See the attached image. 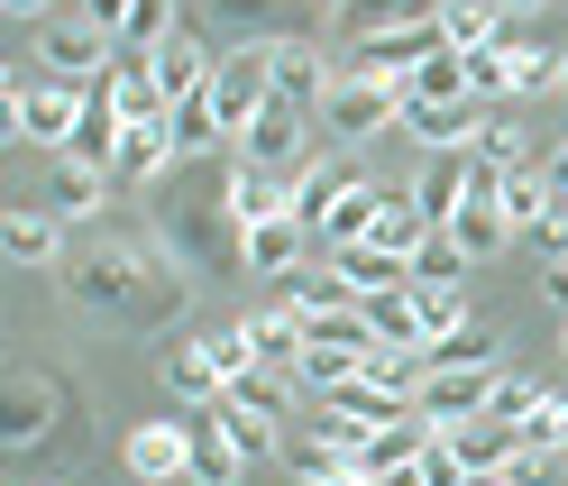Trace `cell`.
I'll use <instances>...</instances> for the list:
<instances>
[{"instance_id":"3","label":"cell","mask_w":568,"mask_h":486,"mask_svg":"<svg viewBox=\"0 0 568 486\" xmlns=\"http://www.w3.org/2000/svg\"><path fill=\"white\" fill-rule=\"evenodd\" d=\"M477 193H495V165H477L468 148H458V156H422V165H413V184H404V202H413L432 230H449V221H458V202H477Z\"/></svg>"},{"instance_id":"4","label":"cell","mask_w":568,"mask_h":486,"mask_svg":"<svg viewBox=\"0 0 568 486\" xmlns=\"http://www.w3.org/2000/svg\"><path fill=\"white\" fill-rule=\"evenodd\" d=\"M322 129L339 138V148H367L376 129H404V92L376 83V74H339L331 101H322Z\"/></svg>"},{"instance_id":"31","label":"cell","mask_w":568,"mask_h":486,"mask_svg":"<svg viewBox=\"0 0 568 486\" xmlns=\"http://www.w3.org/2000/svg\"><path fill=\"white\" fill-rule=\"evenodd\" d=\"M239 468H247V459L230 449V432L202 413V423H193V486H239Z\"/></svg>"},{"instance_id":"11","label":"cell","mask_w":568,"mask_h":486,"mask_svg":"<svg viewBox=\"0 0 568 486\" xmlns=\"http://www.w3.org/2000/svg\"><path fill=\"white\" fill-rule=\"evenodd\" d=\"M221 212H230V230L284 221V212H294V175H257V165H230V184H221Z\"/></svg>"},{"instance_id":"42","label":"cell","mask_w":568,"mask_h":486,"mask_svg":"<svg viewBox=\"0 0 568 486\" xmlns=\"http://www.w3.org/2000/svg\"><path fill=\"white\" fill-rule=\"evenodd\" d=\"M541 175H550V193L568 202V148H550V156H541Z\"/></svg>"},{"instance_id":"26","label":"cell","mask_w":568,"mask_h":486,"mask_svg":"<svg viewBox=\"0 0 568 486\" xmlns=\"http://www.w3.org/2000/svg\"><path fill=\"white\" fill-rule=\"evenodd\" d=\"M202 413H211V423L230 432V449H239V459H275V449H284L275 413H247V404H230V395H221V404H202Z\"/></svg>"},{"instance_id":"9","label":"cell","mask_w":568,"mask_h":486,"mask_svg":"<svg viewBox=\"0 0 568 486\" xmlns=\"http://www.w3.org/2000/svg\"><path fill=\"white\" fill-rule=\"evenodd\" d=\"M266 64H275V101H303V111L322 120V101H331V83H339V74H331V55L294 28V38H275V47H266Z\"/></svg>"},{"instance_id":"45","label":"cell","mask_w":568,"mask_h":486,"mask_svg":"<svg viewBox=\"0 0 568 486\" xmlns=\"http://www.w3.org/2000/svg\"><path fill=\"white\" fill-rule=\"evenodd\" d=\"M495 10H505V19H531V10H550V0H495Z\"/></svg>"},{"instance_id":"37","label":"cell","mask_w":568,"mask_h":486,"mask_svg":"<svg viewBox=\"0 0 568 486\" xmlns=\"http://www.w3.org/2000/svg\"><path fill=\"white\" fill-rule=\"evenodd\" d=\"M284 395H294V376H284V367H247L239 386H230V404H247V413H284Z\"/></svg>"},{"instance_id":"15","label":"cell","mask_w":568,"mask_h":486,"mask_svg":"<svg viewBox=\"0 0 568 486\" xmlns=\"http://www.w3.org/2000/svg\"><path fill=\"white\" fill-rule=\"evenodd\" d=\"M0 249H10L19 266H64V221L47 212V202H19V212L0 221Z\"/></svg>"},{"instance_id":"2","label":"cell","mask_w":568,"mask_h":486,"mask_svg":"<svg viewBox=\"0 0 568 486\" xmlns=\"http://www.w3.org/2000/svg\"><path fill=\"white\" fill-rule=\"evenodd\" d=\"M211 111H221V129H230V148H239V129L275 101V64H266V47H221V64H211Z\"/></svg>"},{"instance_id":"16","label":"cell","mask_w":568,"mask_h":486,"mask_svg":"<svg viewBox=\"0 0 568 486\" xmlns=\"http://www.w3.org/2000/svg\"><path fill=\"white\" fill-rule=\"evenodd\" d=\"M495 212L514 221V239H531V230L559 212V193H550V175H541V165H514V175H495Z\"/></svg>"},{"instance_id":"27","label":"cell","mask_w":568,"mask_h":486,"mask_svg":"<svg viewBox=\"0 0 568 486\" xmlns=\"http://www.w3.org/2000/svg\"><path fill=\"white\" fill-rule=\"evenodd\" d=\"M47 423H55V386L19 376V386H10V423H0V441H10V449H38V441H47Z\"/></svg>"},{"instance_id":"12","label":"cell","mask_w":568,"mask_h":486,"mask_svg":"<svg viewBox=\"0 0 568 486\" xmlns=\"http://www.w3.org/2000/svg\"><path fill=\"white\" fill-rule=\"evenodd\" d=\"M331 285H339L348 303H376V294H404V285H413V266L358 239V249H331Z\"/></svg>"},{"instance_id":"40","label":"cell","mask_w":568,"mask_h":486,"mask_svg":"<svg viewBox=\"0 0 568 486\" xmlns=\"http://www.w3.org/2000/svg\"><path fill=\"white\" fill-rule=\"evenodd\" d=\"M129 10H138V0H74V19H83V28H101V38H111V47H120Z\"/></svg>"},{"instance_id":"21","label":"cell","mask_w":568,"mask_h":486,"mask_svg":"<svg viewBox=\"0 0 568 486\" xmlns=\"http://www.w3.org/2000/svg\"><path fill=\"white\" fill-rule=\"evenodd\" d=\"M348 184H358V165H348V156H312L303 175H294V221H303V230H322V221H331V202H339Z\"/></svg>"},{"instance_id":"14","label":"cell","mask_w":568,"mask_h":486,"mask_svg":"<svg viewBox=\"0 0 568 486\" xmlns=\"http://www.w3.org/2000/svg\"><path fill=\"white\" fill-rule=\"evenodd\" d=\"M101 202H111V165H92V156H55V175H47V212H55V221H92Z\"/></svg>"},{"instance_id":"6","label":"cell","mask_w":568,"mask_h":486,"mask_svg":"<svg viewBox=\"0 0 568 486\" xmlns=\"http://www.w3.org/2000/svg\"><path fill=\"white\" fill-rule=\"evenodd\" d=\"M432 55H449V38H440V10H432V19H404V28H385V38H367L348 74H376V83H395V92H404V83H413Z\"/></svg>"},{"instance_id":"18","label":"cell","mask_w":568,"mask_h":486,"mask_svg":"<svg viewBox=\"0 0 568 486\" xmlns=\"http://www.w3.org/2000/svg\"><path fill=\"white\" fill-rule=\"evenodd\" d=\"M303 221L284 212V221H257V230H239V266H257V275H294L303 266Z\"/></svg>"},{"instance_id":"25","label":"cell","mask_w":568,"mask_h":486,"mask_svg":"<svg viewBox=\"0 0 568 486\" xmlns=\"http://www.w3.org/2000/svg\"><path fill=\"white\" fill-rule=\"evenodd\" d=\"M367 331H376V350H413V358L432 350V331H422V312H413V285L404 294H376L367 303Z\"/></svg>"},{"instance_id":"30","label":"cell","mask_w":568,"mask_h":486,"mask_svg":"<svg viewBox=\"0 0 568 486\" xmlns=\"http://www.w3.org/2000/svg\"><path fill=\"white\" fill-rule=\"evenodd\" d=\"M422 239H432V221H422L413 202L395 193V202H385V212H376V230H367V249H385V257H404V266H413V257H422Z\"/></svg>"},{"instance_id":"8","label":"cell","mask_w":568,"mask_h":486,"mask_svg":"<svg viewBox=\"0 0 568 486\" xmlns=\"http://www.w3.org/2000/svg\"><path fill=\"white\" fill-rule=\"evenodd\" d=\"M477 129H486V101H404V138H413L422 156L477 148Z\"/></svg>"},{"instance_id":"20","label":"cell","mask_w":568,"mask_h":486,"mask_svg":"<svg viewBox=\"0 0 568 486\" xmlns=\"http://www.w3.org/2000/svg\"><path fill=\"white\" fill-rule=\"evenodd\" d=\"M449 239H458V257H468V266H486V257H505V249H514V221L495 212V193H477V202H458Z\"/></svg>"},{"instance_id":"32","label":"cell","mask_w":568,"mask_h":486,"mask_svg":"<svg viewBox=\"0 0 568 486\" xmlns=\"http://www.w3.org/2000/svg\"><path fill=\"white\" fill-rule=\"evenodd\" d=\"M413 312H422V331H432V340L468 331V294H458V275H449V285H432V275H413Z\"/></svg>"},{"instance_id":"29","label":"cell","mask_w":568,"mask_h":486,"mask_svg":"<svg viewBox=\"0 0 568 486\" xmlns=\"http://www.w3.org/2000/svg\"><path fill=\"white\" fill-rule=\"evenodd\" d=\"M468 156H477V165H495V175H514V165H541L514 111H486V129H477V148H468Z\"/></svg>"},{"instance_id":"10","label":"cell","mask_w":568,"mask_h":486,"mask_svg":"<svg viewBox=\"0 0 568 486\" xmlns=\"http://www.w3.org/2000/svg\"><path fill=\"white\" fill-rule=\"evenodd\" d=\"M129 477H138V486L193 477V432H184V423H138V432H129Z\"/></svg>"},{"instance_id":"39","label":"cell","mask_w":568,"mask_h":486,"mask_svg":"<svg viewBox=\"0 0 568 486\" xmlns=\"http://www.w3.org/2000/svg\"><path fill=\"white\" fill-rule=\"evenodd\" d=\"M458 266H468V257H458V239H449V230H432V239H422V257H413V275H432V285H449Z\"/></svg>"},{"instance_id":"7","label":"cell","mask_w":568,"mask_h":486,"mask_svg":"<svg viewBox=\"0 0 568 486\" xmlns=\"http://www.w3.org/2000/svg\"><path fill=\"white\" fill-rule=\"evenodd\" d=\"M10 138H28V148H47V156H74V138H83V92H74V83H28Z\"/></svg>"},{"instance_id":"34","label":"cell","mask_w":568,"mask_h":486,"mask_svg":"<svg viewBox=\"0 0 568 486\" xmlns=\"http://www.w3.org/2000/svg\"><path fill=\"white\" fill-rule=\"evenodd\" d=\"M422 367H505V350H495V331H449V340H432V350H422Z\"/></svg>"},{"instance_id":"17","label":"cell","mask_w":568,"mask_h":486,"mask_svg":"<svg viewBox=\"0 0 568 486\" xmlns=\"http://www.w3.org/2000/svg\"><path fill=\"white\" fill-rule=\"evenodd\" d=\"M449 449H458V459H468L477 477H505V459H514V449H523V432L505 423V413H477V423H458V432H440Z\"/></svg>"},{"instance_id":"22","label":"cell","mask_w":568,"mask_h":486,"mask_svg":"<svg viewBox=\"0 0 568 486\" xmlns=\"http://www.w3.org/2000/svg\"><path fill=\"white\" fill-rule=\"evenodd\" d=\"M385 202H395V193H385L376 175H358V184H348V193L331 202V221H322V239H331V249H358V239L376 230V212H385Z\"/></svg>"},{"instance_id":"38","label":"cell","mask_w":568,"mask_h":486,"mask_svg":"<svg viewBox=\"0 0 568 486\" xmlns=\"http://www.w3.org/2000/svg\"><path fill=\"white\" fill-rule=\"evenodd\" d=\"M495 486H559V449H514Z\"/></svg>"},{"instance_id":"41","label":"cell","mask_w":568,"mask_h":486,"mask_svg":"<svg viewBox=\"0 0 568 486\" xmlns=\"http://www.w3.org/2000/svg\"><path fill=\"white\" fill-rule=\"evenodd\" d=\"M541 294H550V312H568V257H550V266H541Z\"/></svg>"},{"instance_id":"24","label":"cell","mask_w":568,"mask_h":486,"mask_svg":"<svg viewBox=\"0 0 568 486\" xmlns=\"http://www.w3.org/2000/svg\"><path fill=\"white\" fill-rule=\"evenodd\" d=\"M505 10H495V0H440V38L458 47V55H477V47H495V38H505Z\"/></svg>"},{"instance_id":"47","label":"cell","mask_w":568,"mask_h":486,"mask_svg":"<svg viewBox=\"0 0 568 486\" xmlns=\"http://www.w3.org/2000/svg\"><path fill=\"white\" fill-rule=\"evenodd\" d=\"M559 83H568V74H559Z\"/></svg>"},{"instance_id":"13","label":"cell","mask_w":568,"mask_h":486,"mask_svg":"<svg viewBox=\"0 0 568 486\" xmlns=\"http://www.w3.org/2000/svg\"><path fill=\"white\" fill-rule=\"evenodd\" d=\"M174 165V120H129L111 148V184H156Z\"/></svg>"},{"instance_id":"1","label":"cell","mask_w":568,"mask_h":486,"mask_svg":"<svg viewBox=\"0 0 568 486\" xmlns=\"http://www.w3.org/2000/svg\"><path fill=\"white\" fill-rule=\"evenodd\" d=\"M230 156L257 165V175H303V165H312V111H303V101H266V111L239 129Z\"/></svg>"},{"instance_id":"43","label":"cell","mask_w":568,"mask_h":486,"mask_svg":"<svg viewBox=\"0 0 568 486\" xmlns=\"http://www.w3.org/2000/svg\"><path fill=\"white\" fill-rule=\"evenodd\" d=\"M0 10H10V19H38V28H47V19H55V0H0Z\"/></svg>"},{"instance_id":"33","label":"cell","mask_w":568,"mask_h":486,"mask_svg":"<svg viewBox=\"0 0 568 486\" xmlns=\"http://www.w3.org/2000/svg\"><path fill=\"white\" fill-rule=\"evenodd\" d=\"M230 148V129L211 101H174V156H221Z\"/></svg>"},{"instance_id":"35","label":"cell","mask_w":568,"mask_h":486,"mask_svg":"<svg viewBox=\"0 0 568 486\" xmlns=\"http://www.w3.org/2000/svg\"><path fill=\"white\" fill-rule=\"evenodd\" d=\"M404 101H477V92H468V55H458V47H449V55H432V64H422V74L404 83Z\"/></svg>"},{"instance_id":"19","label":"cell","mask_w":568,"mask_h":486,"mask_svg":"<svg viewBox=\"0 0 568 486\" xmlns=\"http://www.w3.org/2000/svg\"><path fill=\"white\" fill-rule=\"evenodd\" d=\"M165 386L184 404H221L230 376H221V358H211V340H174V350H165Z\"/></svg>"},{"instance_id":"28","label":"cell","mask_w":568,"mask_h":486,"mask_svg":"<svg viewBox=\"0 0 568 486\" xmlns=\"http://www.w3.org/2000/svg\"><path fill=\"white\" fill-rule=\"evenodd\" d=\"M505 64H514V101H523V92H550L568 74V47H541V38H514L505 28Z\"/></svg>"},{"instance_id":"23","label":"cell","mask_w":568,"mask_h":486,"mask_svg":"<svg viewBox=\"0 0 568 486\" xmlns=\"http://www.w3.org/2000/svg\"><path fill=\"white\" fill-rule=\"evenodd\" d=\"M404 19H432V0H339V10H331V28H339V38H385V28H404Z\"/></svg>"},{"instance_id":"46","label":"cell","mask_w":568,"mask_h":486,"mask_svg":"<svg viewBox=\"0 0 568 486\" xmlns=\"http://www.w3.org/2000/svg\"><path fill=\"white\" fill-rule=\"evenodd\" d=\"M559 350H568V331H559Z\"/></svg>"},{"instance_id":"5","label":"cell","mask_w":568,"mask_h":486,"mask_svg":"<svg viewBox=\"0 0 568 486\" xmlns=\"http://www.w3.org/2000/svg\"><path fill=\"white\" fill-rule=\"evenodd\" d=\"M38 64H47V83H74V92H92V83H111L120 47L101 38V28H83V19H47V28H38Z\"/></svg>"},{"instance_id":"44","label":"cell","mask_w":568,"mask_h":486,"mask_svg":"<svg viewBox=\"0 0 568 486\" xmlns=\"http://www.w3.org/2000/svg\"><path fill=\"white\" fill-rule=\"evenodd\" d=\"M376 486H432V477H422V459H404V468H385Z\"/></svg>"},{"instance_id":"36","label":"cell","mask_w":568,"mask_h":486,"mask_svg":"<svg viewBox=\"0 0 568 486\" xmlns=\"http://www.w3.org/2000/svg\"><path fill=\"white\" fill-rule=\"evenodd\" d=\"M514 432H523V449H568V395L541 386V395L523 404V423H514Z\"/></svg>"}]
</instances>
